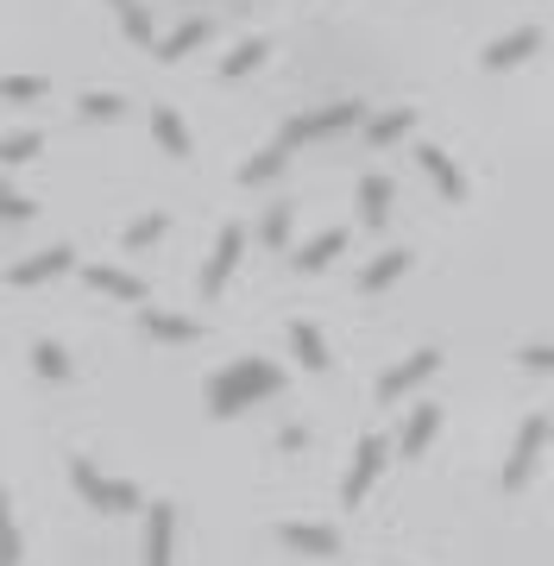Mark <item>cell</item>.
I'll use <instances>...</instances> for the list:
<instances>
[{
    "mask_svg": "<svg viewBox=\"0 0 554 566\" xmlns=\"http://www.w3.org/2000/svg\"><path fill=\"white\" fill-rule=\"evenodd\" d=\"M7 510H13V504H7V491H0V535H7V528H13V516H7Z\"/></svg>",
    "mask_w": 554,
    "mask_h": 566,
    "instance_id": "cell-36",
    "label": "cell"
},
{
    "mask_svg": "<svg viewBox=\"0 0 554 566\" xmlns=\"http://www.w3.org/2000/svg\"><path fill=\"white\" fill-rule=\"evenodd\" d=\"M265 57H271V39H259V32H252V39H240V44H233V51L221 57V76H227V82H240L247 70H259Z\"/></svg>",
    "mask_w": 554,
    "mask_h": 566,
    "instance_id": "cell-25",
    "label": "cell"
},
{
    "mask_svg": "<svg viewBox=\"0 0 554 566\" xmlns=\"http://www.w3.org/2000/svg\"><path fill=\"white\" fill-rule=\"evenodd\" d=\"M390 453H397V447H390L385 434H366V441L353 447V465H347V479H341V504L347 510L366 504V491L378 485V472L390 465Z\"/></svg>",
    "mask_w": 554,
    "mask_h": 566,
    "instance_id": "cell-5",
    "label": "cell"
},
{
    "mask_svg": "<svg viewBox=\"0 0 554 566\" xmlns=\"http://www.w3.org/2000/svg\"><path fill=\"white\" fill-rule=\"evenodd\" d=\"M121 95H114V88H83V95H76V120H121Z\"/></svg>",
    "mask_w": 554,
    "mask_h": 566,
    "instance_id": "cell-26",
    "label": "cell"
},
{
    "mask_svg": "<svg viewBox=\"0 0 554 566\" xmlns=\"http://www.w3.org/2000/svg\"><path fill=\"white\" fill-rule=\"evenodd\" d=\"M44 95H51L44 76H0V102L7 107H32V102H44Z\"/></svg>",
    "mask_w": 554,
    "mask_h": 566,
    "instance_id": "cell-27",
    "label": "cell"
},
{
    "mask_svg": "<svg viewBox=\"0 0 554 566\" xmlns=\"http://www.w3.org/2000/svg\"><path fill=\"white\" fill-rule=\"evenodd\" d=\"M70 479H76V491H83V504L102 510V516H126V510H139V485L95 472V460H70Z\"/></svg>",
    "mask_w": 554,
    "mask_h": 566,
    "instance_id": "cell-3",
    "label": "cell"
},
{
    "mask_svg": "<svg viewBox=\"0 0 554 566\" xmlns=\"http://www.w3.org/2000/svg\"><path fill=\"white\" fill-rule=\"evenodd\" d=\"M278 542H284L290 554L328 560V554H341V528H328V523H284V528H278Z\"/></svg>",
    "mask_w": 554,
    "mask_h": 566,
    "instance_id": "cell-12",
    "label": "cell"
},
{
    "mask_svg": "<svg viewBox=\"0 0 554 566\" xmlns=\"http://www.w3.org/2000/svg\"><path fill=\"white\" fill-rule=\"evenodd\" d=\"M404 271H410V252H404V245H390V252H378V259L359 271V290H366V296H378V290H390Z\"/></svg>",
    "mask_w": 554,
    "mask_h": 566,
    "instance_id": "cell-20",
    "label": "cell"
},
{
    "mask_svg": "<svg viewBox=\"0 0 554 566\" xmlns=\"http://www.w3.org/2000/svg\"><path fill=\"white\" fill-rule=\"evenodd\" d=\"M208 39H215V20H184L177 32H165V39L151 44V57L158 63H184L189 51H202Z\"/></svg>",
    "mask_w": 554,
    "mask_h": 566,
    "instance_id": "cell-15",
    "label": "cell"
},
{
    "mask_svg": "<svg viewBox=\"0 0 554 566\" xmlns=\"http://www.w3.org/2000/svg\"><path fill=\"white\" fill-rule=\"evenodd\" d=\"M139 334H151V340H170V346H184V340H196L202 327L189 322V315H170V308H139Z\"/></svg>",
    "mask_w": 554,
    "mask_h": 566,
    "instance_id": "cell-17",
    "label": "cell"
},
{
    "mask_svg": "<svg viewBox=\"0 0 554 566\" xmlns=\"http://www.w3.org/2000/svg\"><path fill=\"white\" fill-rule=\"evenodd\" d=\"M341 252H347V233H341V227H328V233H315V240L296 245V252H290V264H296V271H328Z\"/></svg>",
    "mask_w": 554,
    "mask_h": 566,
    "instance_id": "cell-16",
    "label": "cell"
},
{
    "mask_svg": "<svg viewBox=\"0 0 554 566\" xmlns=\"http://www.w3.org/2000/svg\"><path fill=\"white\" fill-rule=\"evenodd\" d=\"M535 51H542V25H511V32H498V39L479 51V70L504 76V70H516V63H530Z\"/></svg>",
    "mask_w": 554,
    "mask_h": 566,
    "instance_id": "cell-7",
    "label": "cell"
},
{
    "mask_svg": "<svg viewBox=\"0 0 554 566\" xmlns=\"http://www.w3.org/2000/svg\"><path fill=\"white\" fill-rule=\"evenodd\" d=\"M416 164H422V177L435 182V196H441V202H467V177H460V164L448 158V151H441V145H416Z\"/></svg>",
    "mask_w": 554,
    "mask_h": 566,
    "instance_id": "cell-10",
    "label": "cell"
},
{
    "mask_svg": "<svg viewBox=\"0 0 554 566\" xmlns=\"http://www.w3.org/2000/svg\"><path fill=\"white\" fill-rule=\"evenodd\" d=\"M290 227H296V208L278 202V208L265 214V221H259V240H265L271 252H284V245H290Z\"/></svg>",
    "mask_w": 554,
    "mask_h": 566,
    "instance_id": "cell-29",
    "label": "cell"
},
{
    "mask_svg": "<svg viewBox=\"0 0 554 566\" xmlns=\"http://www.w3.org/2000/svg\"><path fill=\"white\" fill-rule=\"evenodd\" d=\"M32 371L51 378V385H63V378H70V353H63L58 340H39V346H32Z\"/></svg>",
    "mask_w": 554,
    "mask_h": 566,
    "instance_id": "cell-28",
    "label": "cell"
},
{
    "mask_svg": "<svg viewBox=\"0 0 554 566\" xmlns=\"http://www.w3.org/2000/svg\"><path fill=\"white\" fill-rule=\"evenodd\" d=\"M366 102H328V107H309V114H296V120H284V133H278V145L284 151H296V145H328L341 139V133H353V126H366Z\"/></svg>",
    "mask_w": 554,
    "mask_h": 566,
    "instance_id": "cell-2",
    "label": "cell"
},
{
    "mask_svg": "<svg viewBox=\"0 0 554 566\" xmlns=\"http://www.w3.org/2000/svg\"><path fill=\"white\" fill-rule=\"evenodd\" d=\"M170 233V221L165 214H139V221L126 227V252H145V245H158Z\"/></svg>",
    "mask_w": 554,
    "mask_h": 566,
    "instance_id": "cell-30",
    "label": "cell"
},
{
    "mask_svg": "<svg viewBox=\"0 0 554 566\" xmlns=\"http://www.w3.org/2000/svg\"><path fill=\"white\" fill-rule=\"evenodd\" d=\"M390 208H397V189H390V177H359V221H366V227H385Z\"/></svg>",
    "mask_w": 554,
    "mask_h": 566,
    "instance_id": "cell-19",
    "label": "cell"
},
{
    "mask_svg": "<svg viewBox=\"0 0 554 566\" xmlns=\"http://www.w3.org/2000/svg\"><path fill=\"white\" fill-rule=\"evenodd\" d=\"M0 566H20V535H13V528L0 535Z\"/></svg>",
    "mask_w": 554,
    "mask_h": 566,
    "instance_id": "cell-34",
    "label": "cell"
},
{
    "mask_svg": "<svg viewBox=\"0 0 554 566\" xmlns=\"http://www.w3.org/2000/svg\"><path fill=\"white\" fill-rule=\"evenodd\" d=\"M107 7L121 13V25H126V39H133V44H158V39H151V20H145L139 0H107Z\"/></svg>",
    "mask_w": 554,
    "mask_h": 566,
    "instance_id": "cell-31",
    "label": "cell"
},
{
    "mask_svg": "<svg viewBox=\"0 0 554 566\" xmlns=\"http://www.w3.org/2000/svg\"><path fill=\"white\" fill-rule=\"evenodd\" d=\"M278 390H284V371H278L271 359H233L227 371H215V385H208V416L233 422V416L271 403Z\"/></svg>",
    "mask_w": 554,
    "mask_h": 566,
    "instance_id": "cell-1",
    "label": "cell"
},
{
    "mask_svg": "<svg viewBox=\"0 0 554 566\" xmlns=\"http://www.w3.org/2000/svg\"><path fill=\"white\" fill-rule=\"evenodd\" d=\"M516 365H523V371H554V340H530L516 353Z\"/></svg>",
    "mask_w": 554,
    "mask_h": 566,
    "instance_id": "cell-33",
    "label": "cell"
},
{
    "mask_svg": "<svg viewBox=\"0 0 554 566\" xmlns=\"http://www.w3.org/2000/svg\"><path fill=\"white\" fill-rule=\"evenodd\" d=\"M435 434H441V409H435V403H416L410 416H404V434H397V460H422Z\"/></svg>",
    "mask_w": 554,
    "mask_h": 566,
    "instance_id": "cell-13",
    "label": "cell"
},
{
    "mask_svg": "<svg viewBox=\"0 0 554 566\" xmlns=\"http://www.w3.org/2000/svg\"><path fill=\"white\" fill-rule=\"evenodd\" d=\"M83 283L102 290V296H114V303H145V283L133 271H121V264H83Z\"/></svg>",
    "mask_w": 554,
    "mask_h": 566,
    "instance_id": "cell-14",
    "label": "cell"
},
{
    "mask_svg": "<svg viewBox=\"0 0 554 566\" xmlns=\"http://www.w3.org/2000/svg\"><path fill=\"white\" fill-rule=\"evenodd\" d=\"M284 170H290V151H284V145H265V151H252V158L240 164V182L259 189V182H278Z\"/></svg>",
    "mask_w": 554,
    "mask_h": 566,
    "instance_id": "cell-23",
    "label": "cell"
},
{
    "mask_svg": "<svg viewBox=\"0 0 554 566\" xmlns=\"http://www.w3.org/2000/svg\"><path fill=\"white\" fill-rule=\"evenodd\" d=\"M290 346H296V359H303V371H328V334L315 322H290Z\"/></svg>",
    "mask_w": 554,
    "mask_h": 566,
    "instance_id": "cell-21",
    "label": "cell"
},
{
    "mask_svg": "<svg viewBox=\"0 0 554 566\" xmlns=\"http://www.w3.org/2000/svg\"><path fill=\"white\" fill-rule=\"evenodd\" d=\"M359 133H366V145H397V139H410V133H416V107H385V114H372Z\"/></svg>",
    "mask_w": 554,
    "mask_h": 566,
    "instance_id": "cell-18",
    "label": "cell"
},
{
    "mask_svg": "<svg viewBox=\"0 0 554 566\" xmlns=\"http://www.w3.org/2000/svg\"><path fill=\"white\" fill-rule=\"evenodd\" d=\"M435 371H441V346H416L410 359H404V365H390L385 378H378V403H404L410 390L429 385Z\"/></svg>",
    "mask_w": 554,
    "mask_h": 566,
    "instance_id": "cell-6",
    "label": "cell"
},
{
    "mask_svg": "<svg viewBox=\"0 0 554 566\" xmlns=\"http://www.w3.org/2000/svg\"><path fill=\"white\" fill-rule=\"evenodd\" d=\"M278 447H284V453H296V447H309V428H284V434H278Z\"/></svg>",
    "mask_w": 554,
    "mask_h": 566,
    "instance_id": "cell-35",
    "label": "cell"
},
{
    "mask_svg": "<svg viewBox=\"0 0 554 566\" xmlns=\"http://www.w3.org/2000/svg\"><path fill=\"white\" fill-rule=\"evenodd\" d=\"M63 271H76V245H44V252L13 264L7 283H13V290H32V283H51V277H63Z\"/></svg>",
    "mask_w": 554,
    "mask_h": 566,
    "instance_id": "cell-9",
    "label": "cell"
},
{
    "mask_svg": "<svg viewBox=\"0 0 554 566\" xmlns=\"http://www.w3.org/2000/svg\"><path fill=\"white\" fill-rule=\"evenodd\" d=\"M240 259H247V227H221V240H215V252L202 264V296H221Z\"/></svg>",
    "mask_w": 554,
    "mask_h": 566,
    "instance_id": "cell-8",
    "label": "cell"
},
{
    "mask_svg": "<svg viewBox=\"0 0 554 566\" xmlns=\"http://www.w3.org/2000/svg\"><path fill=\"white\" fill-rule=\"evenodd\" d=\"M44 151V133L39 126H20V133H0V170H20Z\"/></svg>",
    "mask_w": 554,
    "mask_h": 566,
    "instance_id": "cell-24",
    "label": "cell"
},
{
    "mask_svg": "<svg viewBox=\"0 0 554 566\" xmlns=\"http://www.w3.org/2000/svg\"><path fill=\"white\" fill-rule=\"evenodd\" d=\"M32 214H39V208H32V196H20L13 182L0 177V221H32Z\"/></svg>",
    "mask_w": 554,
    "mask_h": 566,
    "instance_id": "cell-32",
    "label": "cell"
},
{
    "mask_svg": "<svg viewBox=\"0 0 554 566\" xmlns=\"http://www.w3.org/2000/svg\"><path fill=\"white\" fill-rule=\"evenodd\" d=\"M151 139L165 158H189V126L177 120V107H151Z\"/></svg>",
    "mask_w": 554,
    "mask_h": 566,
    "instance_id": "cell-22",
    "label": "cell"
},
{
    "mask_svg": "<svg viewBox=\"0 0 554 566\" xmlns=\"http://www.w3.org/2000/svg\"><path fill=\"white\" fill-rule=\"evenodd\" d=\"M554 422L548 416H530V422L516 428V441H511V460H504V472H498V485L504 491H523L535 479V465H542V447H548Z\"/></svg>",
    "mask_w": 554,
    "mask_h": 566,
    "instance_id": "cell-4",
    "label": "cell"
},
{
    "mask_svg": "<svg viewBox=\"0 0 554 566\" xmlns=\"http://www.w3.org/2000/svg\"><path fill=\"white\" fill-rule=\"evenodd\" d=\"M139 554H145L139 566H170V554H177V504H151Z\"/></svg>",
    "mask_w": 554,
    "mask_h": 566,
    "instance_id": "cell-11",
    "label": "cell"
}]
</instances>
